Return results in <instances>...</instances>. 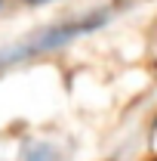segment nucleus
<instances>
[{
	"mask_svg": "<svg viewBox=\"0 0 157 161\" xmlns=\"http://www.w3.org/2000/svg\"><path fill=\"white\" fill-rule=\"evenodd\" d=\"M0 3H3V0H0Z\"/></svg>",
	"mask_w": 157,
	"mask_h": 161,
	"instance_id": "nucleus-4",
	"label": "nucleus"
},
{
	"mask_svg": "<svg viewBox=\"0 0 157 161\" xmlns=\"http://www.w3.org/2000/svg\"><path fill=\"white\" fill-rule=\"evenodd\" d=\"M22 161H56V155H53V149H49V146L34 142V146H28V149H25V158H22Z\"/></svg>",
	"mask_w": 157,
	"mask_h": 161,
	"instance_id": "nucleus-2",
	"label": "nucleus"
},
{
	"mask_svg": "<svg viewBox=\"0 0 157 161\" xmlns=\"http://www.w3.org/2000/svg\"><path fill=\"white\" fill-rule=\"evenodd\" d=\"M114 16V9H93V13H83L77 19H65V22H56L49 28H40L34 31L31 37L19 40L6 50H0V68H9V65H19V62H28V59H37V56H46V53H56L62 47L74 43V40L93 34L99 28H105Z\"/></svg>",
	"mask_w": 157,
	"mask_h": 161,
	"instance_id": "nucleus-1",
	"label": "nucleus"
},
{
	"mask_svg": "<svg viewBox=\"0 0 157 161\" xmlns=\"http://www.w3.org/2000/svg\"><path fill=\"white\" fill-rule=\"evenodd\" d=\"M25 3H31V6H37V3H49V0H25Z\"/></svg>",
	"mask_w": 157,
	"mask_h": 161,
	"instance_id": "nucleus-3",
	"label": "nucleus"
}]
</instances>
